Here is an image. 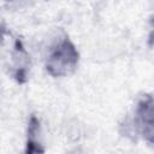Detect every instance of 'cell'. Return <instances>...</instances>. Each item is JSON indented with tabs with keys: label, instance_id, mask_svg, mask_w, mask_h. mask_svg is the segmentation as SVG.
Instances as JSON below:
<instances>
[{
	"label": "cell",
	"instance_id": "obj_2",
	"mask_svg": "<svg viewBox=\"0 0 154 154\" xmlns=\"http://www.w3.org/2000/svg\"><path fill=\"white\" fill-rule=\"evenodd\" d=\"M135 124L142 138L154 144V96L146 95L137 105Z\"/></svg>",
	"mask_w": 154,
	"mask_h": 154
},
{
	"label": "cell",
	"instance_id": "obj_3",
	"mask_svg": "<svg viewBox=\"0 0 154 154\" xmlns=\"http://www.w3.org/2000/svg\"><path fill=\"white\" fill-rule=\"evenodd\" d=\"M38 129H40L38 119L35 116H31V118L29 120V126H28V142H26L25 153H42V152H45V149L36 141Z\"/></svg>",
	"mask_w": 154,
	"mask_h": 154
},
{
	"label": "cell",
	"instance_id": "obj_1",
	"mask_svg": "<svg viewBox=\"0 0 154 154\" xmlns=\"http://www.w3.org/2000/svg\"><path fill=\"white\" fill-rule=\"evenodd\" d=\"M78 59L79 54L75 45L69 38H65L51 52L46 63L47 72L52 77L67 76L72 73L77 67Z\"/></svg>",
	"mask_w": 154,
	"mask_h": 154
},
{
	"label": "cell",
	"instance_id": "obj_4",
	"mask_svg": "<svg viewBox=\"0 0 154 154\" xmlns=\"http://www.w3.org/2000/svg\"><path fill=\"white\" fill-rule=\"evenodd\" d=\"M152 24H153V31L149 35V40H148V45L150 47H154V18L152 19Z\"/></svg>",
	"mask_w": 154,
	"mask_h": 154
}]
</instances>
